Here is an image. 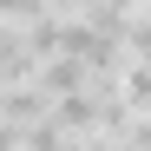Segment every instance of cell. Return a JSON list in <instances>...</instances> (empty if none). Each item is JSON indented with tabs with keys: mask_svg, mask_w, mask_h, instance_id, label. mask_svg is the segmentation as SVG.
<instances>
[{
	"mask_svg": "<svg viewBox=\"0 0 151 151\" xmlns=\"http://www.w3.org/2000/svg\"><path fill=\"white\" fill-rule=\"evenodd\" d=\"M33 79L46 86V92H79V86H92V66L86 59H72V53H53V59H40V72H33Z\"/></svg>",
	"mask_w": 151,
	"mask_h": 151,
	"instance_id": "7a4b0ae2",
	"label": "cell"
},
{
	"mask_svg": "<svg viewBox=\"0 0 151 151\" xmlns=\"http://www.w3.org/2000/svg\"><path fill=\"white\" fill-rule=\"evenodd\" d=\"M125 53L151 59V7H132V27H125Z\"/></svg>",
	"mask_w": 151,
	"mask_h": 151,
	"instance_id": "277c9868",
	"label": "cell"
},
{
	"mask_svg": "<svg viewBox=\"0 0 151 151\" xmlns=\"http://www.w3.org/2000/svg\"><path fill=\"white\" fill-rule=\"evenodd\" d=\"M46 13V0H0V20H7V27H13V20H40Z\"/></svg>",
	"mask_w": 151,
	"mask_h": 151,
	"instance_id": "5b68a950",
	"label": "cell"
},
{
	"mask_svg": "<svg viewBox=\"0 0 151 151\" xmlns=\"http://www.w3.org/2000/svg\"><path fill=\"white\" fill-rule=\"evenodd\" d=\"M92 0H46V13H86Z\"/></svg>",
	"mask_w": 151,
	"mask_h": 151,
	"instance_id": "8992f818",
	"label": "cell"
},
{
	"mask_svg": "<svg viewBox=\"0 0 151 151\" xmlns=\"http://www.w3.org/2000/svg\"><path fill=\"white\" fill-rule=\"evenodd\" d=\"M0 33H7V20H0Z\"/></svg>",
	"mask_w": 151,
	"mask_h": 151,
	"instance_id": "52a82bcc",
	"label": "cell"
},
{
	"mask_svg": "<svg viewBox=\"0 0 151 151\" xmlns=\"http://www.w3.org/2000/svg\"><path fill=\"white\" fill-rule=\"evenodd\" d=\"M53 112V92H46L40 79H13V86H0V118L7 125H33Z\"/></svg>",
	"mask_w": 151,
	"mask_h": 151,
	"instance_id": "6da1fadb",
	"label": "cell"
},
{
	"mask_svg": "<svg viewBox=\"0 0 151 151\" xmlns=\"http://www.w3.org/2000/svg\"><path fill=\"white\" fill-rule=\"evenodd\" d=\"M125 105L132 112H151V59H125Z\"/></svg>",
	"mask_w": 151,
	"mask_h": 151,
	"instance_id": "3957f363",
	"label": "cell"
}]
</instances>
